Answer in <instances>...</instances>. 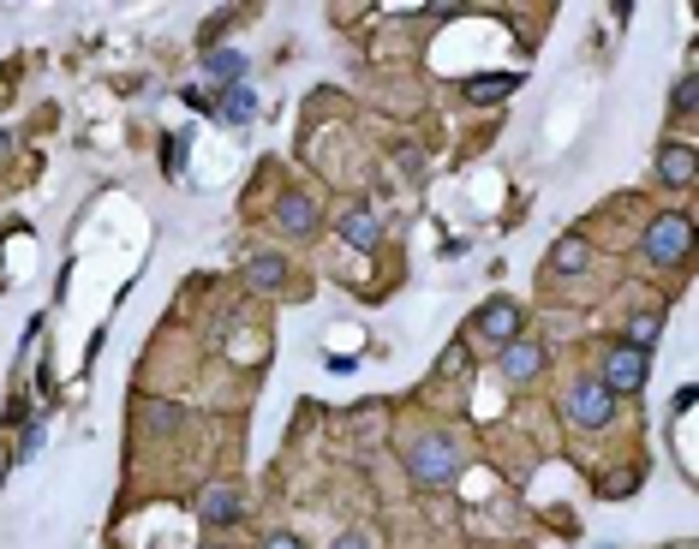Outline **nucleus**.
Returning a JSON list of instances; mask_svg holds the SVG:
<instances>
[{
	"mask_svg": "<svg viewBox=\"0 0 699 549\" xmlns=\"http://www.w3.org/2000/svg\"><path fill=\"white\" fill-rule=\"evenodd\" d=\"M239 514H246V496H239L234 484L215 478V484H203V490H198V520H203V526H215V532L239 526Z\"/></svg>",
	"mask_w": 699,
	"mask_h": 549,
	"instance_id": "nucleus-5",
	"label": "nucleus"
},
{
	"mask_svg": "<svg viewBox=\"0 0 699 549\" xmlns=\"http://www.w3.org/2000/svg\"><path fill=\"white\" fill-rule=\"evenodd\" d=\"M7 150H12V138H0V156H7Z\"/></svg>",
	"mask_w": 699,
	"mask_h": 549,
	"instance_id": "nucleus-22",
	"label": "nucleus"
},
{
	"mask_svg": "<svg viewBox=\"0 0 699 549\" xmlns=\"http://www.w3.org/2000/svg\"><path fill=\"white\" fill-rule=\"evenodd\" d=\"M694 174H699V162H694V144H664L657 150V180L664 186H694Z\"/></svg>",
	"mask_w": 699,
	"mask_h": 549,
	"instance_id": "nucleus-10",
	"label": "nucleus"
},
{
	"mask_svg": "<svg viewBox=\"0 0 699 549\" xmlns=\"http://www.w3.org/2000/svg\"><path fill=\"white\" fill-rule=\"evenodd\" d=\"M657 335H664V311H633V317H628V347L652 353Z\"/></svg>",
	"mask_w": 699,
	"mask_h": 549,
	"instance_id": "nucleus-16",
	"label": "nucleus"
},
{
	"mask_svg": "<svg viewBox=\"0 0 699 549\" xmlns=\"http://www.w3.org/2000/svg\"><path fill=\"white\" fill-rule=\"evenodd\" d=\"M215 114H222L227 126H246L251 114H258V96H251L246 84H234V91H222V108H215Z\"/></svg>",
	"mask_w": 699,
	"mask_h": 549,
	"instance_id": "nucleus-17",
	"label": "nucleus"
},
{
	"mask_svg": "<svg viewBox=\"0 0 699 549\" xmlns=\"http://www.w3.org/2000/svg\"><path fill=\"white\" fill-rule=\"evenodd\" d=\"M466 365V347H461V341H454V347L449 353H442V359H437V377H454V370H461Z\"/></svg>",
	"mask_w": 699,
	"mask_h": 549,
	"instance_id": "nucleus-20",
	"label": "nucleus"
},
{
	"mask_svg": "<svg viewBox=\"0 0 699 549\" xmlns=\"http://www.w3.org/2000/svg\"><path fill=\"white\" fill-rule=\"evenodd\" d=\"M670 102H676V114H694V72H682V79H676V96H670Z\"/></svg>",
	"mask_w": 699,
	"mask_h": 549,
	"instance_id": "nucleus-19",
	"label": "nucleus"
},
{
	"mask_svg": "<svg viewBox=\"0 0 699 549\" xmlns=\"http://www.w3.org/2000/svg\"><path fill=\"white\" fill-rule=\"evenodd\" d=\"M604 549H609V544H604Z\"/></svg>",
	"mask_w": 699,
	"mask_h": 549,
	"instance_id": "nucleus-24",
	"label": "nucleus"
},
{
	"mask_svg": "<svg viewBox=\"0 0 699 549\" xmlns=\"http://www.w3.org/2000/svg\"><path fill=\"white\" fill-rule=\"evenodd\" d=\"M317 222H323V215H317V203L305 198V191H287V198L275 203V227H282L287 239H305V234H317Z\"/></svg>",
	"mask_w": 699,
	"mask_h": 549,
	"instance_id": "nucleus-8",
	"label": "nucleus"
},
{
	"mask_svg": "<svg viewBox=\"0 0 699 549\" xmlns=\"http://www.w3.org/2000/svg\"><path fill=\"white\" fill-rule=\"evenodd\" d=\"M514 84H520V79H508V72H497V79H466V84H461V96L473 102V108H485V102L514 96Z\"/></svg>",
	"mask_w": 699,
	"mask_h": 549,
	"instance_id": "nucleus-14",
	"label": "nucleus"
},
{
	"mask_svg": "<svg viewBox=\"0 0 699 549\" xmlns=\"http://www.w3.org/2000/svg\"><path fill=\"white\" fill-rule=\"evenodd\" d=\"M329 549H383V538H377L371 526H347V532H341V538L329 544Z\"/></svg>",
	"mask_w": 699,
	"mask_h": 549,
	"instance_id": "nucleus-18",
	"label": "nucleus"
},
{
	"mask_svg": "<svg viewBox=\"0 0 699 549\" xmlns=\"http://www.w3.org/2000/svg\"><path fill=\"white\" fill-rule=\"evenodd\" d=\"M562 413H568V425H580V430H609V418H616V394L587 377V382H574V389L562 394Z\"/></svg>",
	"mask_w": 699,
	"mask_h": 549,
	"instance_id": "nucleus-3",
	"label": "nucleus"
},
{
	"mask_svg": "<svg viewBox=\"0 0 699 549\" xmlns=\"http://www.w3.org/2000/svg\"><path fill=\"white\" fill-rule=\"evenodd\" d=\"M544 365H550V353H544L538 341H508L502 347V377L508 382H538Z\"/></svg>",
	"mask_w": 699,
	"mask_h": 549,
	"instance_id": "nucleus-7",
	"label": "nucleus"
},
{
	"mask_svg": "<svg viewBox=\"0 0 699 549\" xmlns=\"http://www.w3.org/2000/svg\"><path fill=\"white\" fill-rule=\"evenodd\" d=\"M341 239H347L353 251H377V246H383V215H377L371 203L341 210Z\"/></svg>",
	"mask_w": 699,
	"mask_h": 549,
	"instance_id": "nucleus-6",
	"label": "nucleus"
},
{
	"mask_svg": "<svg viewBox=\"0 0 699 549\" xmlns=\"http://www.w3.org/2000/svg\"><path fill=\"white\" fill-rule=\"evenodd\" d=\"M258 549H305V544L294 538V532H270V538H263Z\"/></svg>",
	"mask_w": 699,
	"mask_h": 549,
	"instance_id": "nucleus-21",
	"label": "nucleus"
},
{
	"mask_svg": "<svg viewBox=\"0 0 699 549\" xmlns=\"http://www.w3.org/2000/svg\"><path fill=\"white\" fill-rule=\"evenodd\" d=\"M203 72H210L215 84H227V91H234V84L246 79V55H234V48H215V55L203 60Z\"/></svg>",
	"mask_w": 699,
	"mask_h": 549,
	"instance_id": "nucleus-15",
	"label": "nucleus"
},
{
	"mask_svg": "<svg viewBox=\"0 0 699 549\" xmlns=\"http://www.w3.org/2000/svg\"><path fill=\"white\" fill-rule=\"evenodd\" d=\"M640 251H645V263H652V270H682V263H688V251H694V222L682 210H664L652 227H645Z\"/></svg>",
	"mask_w": 699,
	"mask_h": 549,
	"instance_id": "nucleus-2",
	"label": "nucleus"
},
{
	"mask_svg": "<svg viewBox=\"0 0 699 549\" xmlns=\"http://www.w3.org/2000/svg\"><path fill=\"white\" fill-rule=\"evenodd\" d=\"M203 549H234V544H203Z\"/></svg>",
	"mask_w": 699,
	"mask_h": 549,
	"instance_id": "nucleus-23",
	"label": "nucleus"
},
{
	"mask_svg": "<svg viewBox=\"0 0 699 549\" xmlns=\"http://www.w3.org/2000/svg\"><path fill=\"white\" fill-rule=\"evenodd\" d=\"M406 460V478L418 484V490H442V484L461 472V449H454V437H442V430H425V437H413L401 449Z\"/></svg>",
	"mask_w": 699,
	"mask_h": 549,
	"instance_id": "nucleus-1",
	"label": "nucleus"
},
{
	"mask_svg": "<svg viewBox=\"0 0 699 549\" xmlns=\"http://www.w3.org/2000/svg\"><path fill=\"white\" fill-rule=\"evenodd\" d=\"M645 370H652V353L616 341V347H604V359H599V382H604L609 394H633L645 382Z\"/></svg>",
	"mask_w": 699,
	"mask_h": 549,
	"instance_id": "nucleus-4",
	"label": "nucleus"
},
{
	"mask_svg": "<svg viewBox=\"0 0 699 549\" xmlns=\"http://www.w3.org/2000/svg\"><path fill=\"white\" fill-rule=\"evenodd\" d=\"M592 263V246L580 234H568V239H556L550 246V275H580Z\"/></svg>",
	"mask_w": 699,
	"mask_h": 549,
	"instance_id": "nucleus-13",
	"label": "nucleus"
},
{
	"mask_svg": "<svg viewBox=\"0 0 699 549\" xmlns=\"http://www.w3.org/2000/svg\"><path fill=\"white\" fill-rule=\"evenodd\" d=\"M478 335L508 347V341H520V305L514 299H490L485 311H478Z\"/></svg>",
	"mask_w": 699,
	"mask_h": 549,
	"instance_id": "nucleus-9",
	"label": "nucleus"
},
{
	"mask_svg": "<svg viewBox=\"0 0 699 549\" xmlns=\"http://www.w3.org/2000/svg\"><path fill=\"white\" fill-rule=\"evenodd\" d=\"M138 418H144V430L150 437H174V430H186V406H174V401H156V394H150L144 406H138Z\"/></svg>",
	"mask_w": 699,
	"mask_h": 549,
	"instance_id": "nucleus-11",
	"label": "nucleus"
},
{
	"mask_svg": "<svg viewBox=\"0 0 699 549\" xmlns=\"http://www.w3.org/2000/svg\"><path fill=\"white\" fill-rule=\"evenodd\" d=\"M246 281H251V293H282L287 263L275 258V251H251V258H246Z\"/></svg>",
	"mask_w": 699,
	"mask_h": 549,
	"instance_id": "nucleus-12",
	"label": "nucleus"
}]
</instances>
